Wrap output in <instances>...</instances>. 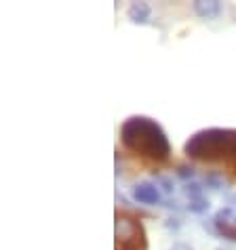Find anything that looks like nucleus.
<instances>
[{"mask_svg":"<svg viewBox=\"0 0 236 250\" xmlns=\"http://www.w3.org/2000/svg\"><path fill=\"white\" fill-rule=\"evenodd\" d=\"M171 250H194V248L188 246V244H184V242H177V244H173V246H171Z\"/></svg>","mask_w":236,"mask_h":250,"instance_id":"obj_13","label":"nucleus"},{"mask_svg":"<svg viewBox=\"0 0 236 250\" xmlns=\"http://www.w3.org/2000/svg\"><path fill=\"white\" fill-rule=\"evenodd\" d=\"M175 175L182 179V181H188V179H194L196 170H194L192 166H188V164H179V166H177V170H175Z\"/></svg>","mask_w":236,"mask_h":250,"instance_id":"obj_11","label":"nucleus"},{"mask_svg":"<svg viewBox=\"0 0 236 250\" xmlns=\"http://www.w3.org/2000/svg\"><path fill=\"white\" fill-rule=\"evenodd\" d=\"M150 15H152V9H150L148 2H131V6L127 9V17L133 23H140V25L148 23Z\"/></svg>","mask_w":236,"mask_h":250,"instance_id":"obj_7","label":"nucleus"},{"mask_svg":"<svg viewBox=\"0 0 236 250\" xmlns=\"http://www.w3.org/2000/svg\"><path fill=\"white\" fill-rule=\"evenodd\" d=\"M154 179H156V187L161 185V189L165 191V193H173V189H175V187H173V181L169 177H163V175H154Z\"/></svg>","mask_w":236,"mask_h":250,"instance_id":"obj_12","label":"nucleus"},{"mask_svg":"<svg viewBox=\"0 0 236 250\" xmlns=\"http://www.w3.org/2000/svg\"><path fill=\"white\" fill-rule=\"evenodd\" d=\"M131 196H133L135 202L140 204H145V206H156L161 204V191H158V187L150 181H140L133 185V189H131Z\"/></svg>","mask_w":236,"mask_h":250,"instance_id":"obj_5","label":"nucleus"},{"mask_svg":"<svg viewBox=\"0 0 236 250\" xmlns=\"http://www.w3.org/2000/svg\"><path fill=\"white\" fill-rule=\"evenodd\" d=\"M194 6V13L203 19H213L221 13V2L219 0H196L192 4Z\"/></svg>","mask_w":236,"mask_h":250,"instance_id":"obj_6","label":"nucleus"},{"mask_svg":"<svg viewBox=\"0 0 236 250\" xmlns=\"http://www.w3.org/2000/svg\"><path fill=\"white\" fill-rule=\"evenodd\" d=\"M203 189H205V187L200 185V183L190 181V183H186L184 193H186V196H188L190 200H196V198H203Z\"/></svg>","mask_w":236,"mask_h":250,"instance_id":"obj_10","label":"nucleus"},{"mask_svg":"<svg viewBox=\"0 0 236 250\" xmlns=\"http://www.w3.org/2000/svg\"><path fill=\"white\" fill-rule=\"evenodd\" d=\"M211 227H213V233L215 235H221V238L236 242V210L230 206H224L219 208L217 212L213 214L211 219Z\"/></svg>","mask_w":236,"mask_h":250,"instance_id":"obj_4","label":"nucleus"},{"mask_svg":"<svg viewBox=\"0 0 236 250\" xmlns=\"http://www.w3.org/2000/svg\"><path fill=\"white\" fill-rule=\"evenodd\" d=\"M186 208H188L190 212H194V214H205L211 208V204H209V200L207 198H196V200H190Z\"/></svg>","mask_w":236,"mask_h":250,"instance_id":"obj_8","label":"nucleus"},{"mask_svg":"<svg viewBox=\"0 0 236 250\" xmlns=\"http://www.w3.org/2000/svg\"><path fill=\"white\" fill-rule=\"evenodd\" d=\"M120 143L129 151L154 160L166 162L171 156V141L161 122L150 116H131L120 124Z\"/></svg>","mask_w":236,"mask_h":250,"instance_id":"obj_1","label":"nucleus"},{"mask_svg":"<svg viewBox=\"0 0 236 250\" xmlns=\"http://www.w3.org/2000/svg\"><path fill=\"white\" fill-rule=\"evenodd\" d=\"M205 185L211 187V189H221V187L228 185V183H226V179L221 177L219 172H207L205 175Z\"/></svg>","mask_w":236,"mask_h":250,"instance_id":"obj_9","label":"nucleus"},{"mask_svg":"<svg viewBox=\"0 0 236 250\" xmlns=\"http://www.w3.org/2000/svg\"><path fill=\"white\" fill-rule=\"evenodd\" d=\"M114 250H148V233L143 223L129 212L114 217Z\"/></svg>","mask_w":236,"mask_h":250,"instance_id":"obj_3","label":"nucleus"},{"mask_svg":"<svg viewBox=\"0 0 236 250\" xmlns=\"http://www.w3.org/2000/svg\"><path fill=\"white\" fill-rule=\"evenodd\" d=\"M232 168H234V172H236V158L232 160Z\"/></svg>","mask_w":236,"mask_h":250,"instance_id":"obj_14","label":"nucleus"},{"mask_svg":"<svg viewBox=\"0 0 236 250\" xmlns=\"http://www.w3.org/2000/svg\"><path fill=\"white\" fill-rule=\"evenodd\" d=\"M230 202H236V196H230Z\"/></svg>","mask_w":236,"mask_h":250,"instance_id":"obj_15","label":"nucleus"},{"mask_svg":"<svg viewBox=\"0 0 236 250\" xmlns=\"http://www.w3.org/2000/svg\"><path fill=\"white\" fill-rule=\"evenodd\" d=\"M184 154L196 162H226L236 158V128H203L188 137Z\"/></svg>","mask_w":236,"mask_h":250,"instance_id":"obj_2","label":"nucleus"}]
</instances>
